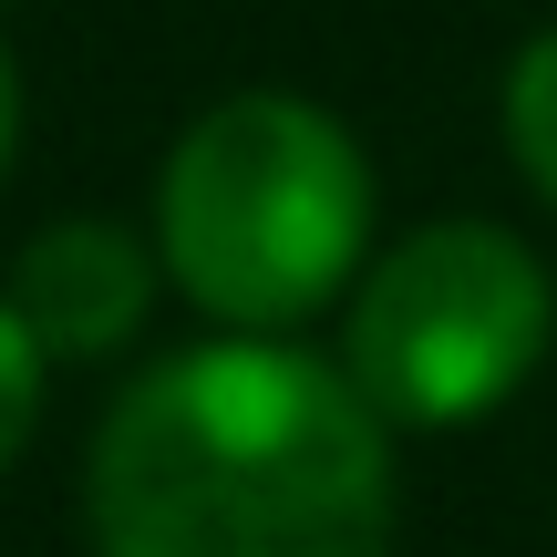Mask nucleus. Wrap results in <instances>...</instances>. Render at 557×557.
Masks as SVG:
<instances>
[{
	"mask_svg": "<svg viewBox=\"0 0 557 557\" xmlns=\"http://www.w3.org/2000/svg\"><path fill=\"white\" fill-rule=\"evenodd\" d=\"M393 423L278 331L165 351L83 455L94 557H393Z\"/></svg>",
	"mask_w": 557,
	"mask_h": 557,
	"instance_id": "obj_1",
	"label": "nucleus"
},
{
	"mask_svg": "<svg viewBox=\"0 0 557 557\" xmlns=\"http://www.w3.org/2000/svg\"><path fill=\"white\" fill-rule=\"evenodd\" d=\"M372 156L310 94H227L156 165V259L218 331H299L361 278Z\"/></svg>",
	"mask_w": 557,
	"mask_h": 557,
	"instance_id": "obj_2",
	"label": "nucleus"
},
{
	"mask_svg": "<svg viewBox=\"0 0 557 557\" xmlns=\"http://www.w3.org/2000/svg\"><path fill=\"white\" fill-rule=\"evenodd\" d=\"M547 341L557 278L537 248L496 218H434L361 269L341 320V372L372 393L393 434H465L527 393Z\"/></svg>",
	"mask_w": 557,
	"mask_h": 557,
	"instance_id": "obj_3",
	"label": "nucleus"
},
{
	"mask_svg": "<svg viewBox=\"0 0 557 557\" xmlns=\"http://www.w3.org/2000/svg\"><path fill=\"white\" fill-rule=\"evenodd\" d=\"M156 238L124 218H62L41 227L32 248L11 259V310L32 320V341L52 361H103L124 351V341L145 331V310H156Z\"/></svg>",
	"mask_w": 557,
	"mask_h": 557,
	"instance_id": "obj_4",
	"label": "nucleus"
},
{
	"mask_svg": "<svg viewBox=\"0 0 557 557\" xmlns=\"http://www.w3.org/2000/svg\"><path fill=\"white\" fill-rule=\"evenodd\" d=\"M506 156H517V176L557 207V32H537L506 62Z\"/></svg>",
	"mask_w": 557,
	"mask_h": 557,
	"instance_id": "obj_5",
	"label": "nucleus"
},
{
	"mask_svg": "<svg viewBox=\"0 0 557 557\" xmlns=\"http://www.w3.org/2000/svg\"><path fill=\"white\" fill-rule=\"evenodd\" d=\"M41 382H52V351L32 341V320H21L11 289H0V465H21V444H32V423H41Z\"/></svg>",
	"mask_w": 557,
	"mask_h": 557,
	"instance_id": "obj_6",
	"label": "nucleus"
},
{
	"mask_svg": "<svg viewBox=\"0 0 557 557\" xmlns=\"http://www.w3.org/2000/svg\"><path fill=\"white\" fill-rule=\"evenodd\" d=\"M11 145H21V73H11V41H0V176H11Z\"/></svg>",
	"mask_w": 557,
	"mask_h": 557,
	"instance_id": "obj_7",
	"label": "nucleus"
},
{
	"mask_svg": "<svg viewBox=\"0 0 557 557\" xmlns=\"http://www.w3.org/2000/svg\"><path fill=\"white\" fill-rule=\"evenodd\" d=\"M0 11H11V0H0Z\"/></svg>",
	"mask_w": 557,
	"mask_h": 557,
	"instance_id": "obj_8",
	"label": "nucleus"
}]
</instances>
